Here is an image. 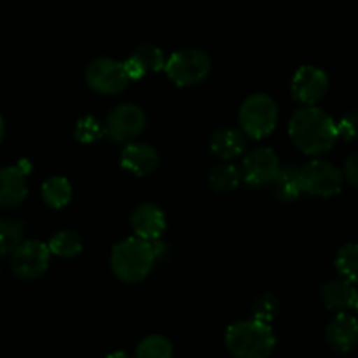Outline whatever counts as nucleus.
Returning a JSON list of instances; mask_svg holds the SVG:
<instances>
[{"instance_id": "f257e3e1", "label": "nucleus", "mask_w": 358, "mask_h": 358, "mask_svg": "<svg viewBox=\"0 0 358 358\" xmlns=\"http://www.w3.org/2000/svg\"><path fill=\"white\" fill-rule=\"evenodd\" d=\"M289 133L297 149L304 154L327 152L339 138L334 119L313 105H306L292 115Z\"/></svg>"}, {"instance_id": "f03ea898", "label": "nucleus", "mask_w": 358, "mask_h": 358, "mask_svg": "<svg viewBox=\"0 0 358 358\" xmlns=\"http://www.w3.org/2000/svg\"><path fill=\"white\" fill-rule=\"evenodd\" d=\"M163 245L157 240L128 238L112 248L110 266L114 275L126 283L142 282L152 269L154 262L163 254Z\"/></svg>"}, {"instance_id": "7ed1b4c3", "label": "nucleus", "mask_w": 358, "mask_h": 358, "mask_svg": "<svg viewBox=\"0 0 358 358\" xmlns=\"http://www.w3.org/2000/svg\"><path fill=\"white\" fill-rule=\"evenodd\" d=\"M226 346L236 358H268L275 350L276 338L269 324L252 318L227 329Z\"/></svg>"}, {"instance_id": "20e7f679", "label": "nucleus", "mask_w": 358, "mask_h": 358, "mask_svg": "<svg viewBox=\"0 0 358 358\" xmlns=\"http://www.w3.org/2000/svg\"><path fill=\"white\" fill-rule=\"evenodd\" d=\"M276 121H278V107L268 94H252L241 103L240 124L247 136L252 138L268 136L275 129Z\"/></svg>"}, {"instance_id": "39448f33", "label": "nucleus", "mask_w": 358, "mask_h": 358, "mask_svg": "<svg viewBox=\"0 0 358 358\" xmlns=\"http://www.w3.org/2000/svg\"><path fill=\"white\" fill-rule=\"evenodd\" d=\"M212 62L201 49L187 48L173 52L164 63L168 77L177 86H194L208 77Z\"/></svg>"}, {"instance_id": "423d86ee", "label": "nucleus", "mask_w": 358, "mask_h": 358, "mask_svg": "<svg viewBox=\"0 0 358 358\" xmlns=\"http://www.w3.org/2000/svg\"><path fill=\"white\" fill-rule=\"evenodd\" d=\"M303 192L311 196L329 198L341 191L343 175L332 163L324 159H317L308 163L299 170Z\"/></svg>"}, {"instance_id": "0eeeda50", "label": "nucleus", "mask_w": 358, "mask_h": 358, "mask_svg": "<svg viewBox=\"0 0 358 358\" xmlns=\"http://www.w3.org/2000/svg\"><path fill=\"white\" fill-rule=\"evenodd\" d=\"M145 114L138 105L122 103L108 114L105 131L114 142H129L145 128Z\"/></svg>"}, {"instance_id": "6e6552de", "label": "nucleus", "mask_w": 358, "mask_h": 358, "mask_svg": "<svg viewBox=\"0 0 358 358\" xmlns=\"http://www.w3.org/2000/svg\"><path fill=\"white\" fill-rule=\"evenodd\" d=\"M280 170V159L269 147H259L247 154L241 163V178L252 187H266L271 184Z\"/></svg>"}, {"instance_id": "1a4fd4ad", "label": "nucleus", "mask_w": 358, "mask_h": 358, "mask_svg": "<svg viewBox=\"0 0 358 358\" xmlns=\"http://www.w3.org/2000/svg\"><path fill=\"white\" fill-rule=\"evenodd\" d=\"M86 80L94 91L103 94L121 93L129 83L122 63L110 58H100L90 63L86 70Z\"/></svg>"}, {"instance_id": "9d476101", "label": "nucleus", "mask_w": 358, "mask_h": 358, "mask_svg": "<svg viewBox=\"0 0 358 358\" xmlns=\"http://www.w3.org/2000/svg\"><path fill=\"white\" fill-rule=\"evenodd\" d=\"M49 248L42 241H27L13 252V271L21 280H35L49 266Z\"/></svg>"}, {"instance_id": "9b49d317", "label": "nucleus", "mask_w": 358, "mask_h": 358, "mask_svg": "<svg viewBox=\"0 0 358 358\" xmlns=\"http://www.w3.org/2000/svg\"><path fill=\"white\" fill-rule=\"evenodd\" d=\"M329 77L317 66H301L292 79V94L304 105H315L327 94Z\"/></svg>"}, {"instance_id": "f8f14e48", "label": "nucleus", "mask_w": 358, "mask_h": 358, "mask_svg": "<svg viewBox=\"0 0 358 358\" xmlns=\"http://www.w3.org/2000/svg\"><path fill=\"white\" fill-rule=\"evenodd\" d=\"M325 339L327 345L334 350L336 353H350L355 348L358 341V324L357 318L348 313H339L325 331Z\"/></svg>"}, {"instance_id": "ddd939ff", "label": "nucleus", "mask_w": 358, "mask_h": 358, "mask_svg": "<svg viewBox=\"0 0 358 358\" xmlns=\"http://www.w3.org/2000/svg\"><path fill=\"white\" fill-rule=\"evenodd\" d=\"M164 63H166V59H164L163 51L159 48L143 44L135 49L131 58L122 63V69H124L129 80H138L147 72H159L161 69H164Z\"/></svg>"}, {"instance_id": "4468645a", "label": "nucleus", "mask_w": 358, "mask_h": 358, "mask_svg": "<svg viewBox=\"0 0 358 358\" xmlns=\"http://www.w3.org/2000/svg\"><path fill=\"white\" fill-rule=\"evenodd\" d=\"M28 194L27 170L23 166H7L0 170V206L13 208L24 201Z\"/></svg>"}, {"instance_id": "2eb2a0df", "label": "nucleus", "mask_w": 358, "mask_h": 358, "mask_svg": "<svg viewBox=\"0 0 358 358\" xmlns=\"http://www.w3.org/2000/svg\"><path fill=\"white\" fill-rule=\"evenodd\" d=\"M131 227L135 234L142 240H159L166 229V217L156 205H140L131 213Z\"/></svg>"}, {"instance_id": "dca6fc26", "label": "nucleus", "mask_w": 358, "mask_h": 358, "mask_svg": "<svg viewBox=\"0 0 358 358\" xmlns=\"http://www.w3.org/2000/svg\"><path fill=\"white\" fill-rule=\"evenodd\" d=\"M122 168H126L131 173L143 177V175L152 173L159 164V156H157L156 149L147 143H129L126 149L122 150L121 156Z\"/></svg>"}, {"instance_id": "f3484780", "label": "nucleus", "mask_w": 358, "mask_h": 358, "mask_svg": "<svg viewBox=\"0 0 358 358\" xmlns=\"http://www.w3.org/2000/svg\"><path fill=\"white\" fill-rule=\"evenodd\" d=\"M322 297L329 310L348 311L357 308V290L355 283L350 280H332L322 287Z\"/></svg>"}, {"instance_id": "a211bd4d", "label": "nucleus", "mask_w": 358, "mask_h": 358, "mask_svg": "<svg viewBox=\"0 0 358 358\" xmlns=\"http://www.w3.org/2000/svg\"><path fill=\"white\" fill-rule=\"evenodd\" d=\"M210 149L220 159H233L247 149V135L240 129L222 128L213 133L210 140Z\"/></svg>"}, {"instance_id": "6ab92c4d", "label": "nucleus", "mask_w": 358, "mask_h": 358, "mask_svg": "<svg viewBox=\"0 0 358 358\" xmlns=\"http://www.w3.org/2000/svg\"><path fill=\"white\" fill-rule=\"evenodd\" d=\"M273 194L282 201H292L303 194V184H301V173L297 168L285 166L280 168L276 177L273 178L271 184Z\"/></svg>"}, {"instance_id": "aec40b11", "label": "nucleus", "mask_w": 358, "mask_h": 358, "mask_svg": "<svg viewBox=\"0 0 358 358\" xmlns=\"http://www.w3.org/2000/svg\"><path fill=\"white\" fill-rule=\"evenodd\" d=\"M42 198L52 208H63L72 199V185L65 177H51L42 185Z\"/></svg>"}, {"instance_id": "412c9836", "label": "nucleus", "mask_w": 358, "mask_h": 358, "mask_svg": "<svg viewBox=\"0 0 358 358\" xmlns=\"http://www.w3.org/2000/svg\"><path fill=\"white\" fill-rule=\"evenodd\" d=\"M49 252H52L58 257H76L83 250V241H80L79 234L73 233V231H59L55 236L49 240L48 245Z\"/></svg>"}, {"instance_id": "4be33fe9", "label": "nucleus", "mask_w": 358, "mask_h": 358, "mask_svg": "<svg viewBox=\"0 0 358 358\" xmlns=\"http://www.w3.org/2000/svg\"><path fill=\"white\" fill-rule=\"evenodd\" d=\"M210 185L217 192H229L236 189L241 182V173L233 164H219L210 171Z\"/></svg>"}, {"instance_id": "5701e85b", "label": "nucleus", "mask_w": 358, "mask_h": 358, "mask_svg": "<svg viewBox=\"0 0 358 358\" xmlns=\"http://www.w3.org/2000/svg\"><path fill=\"white\" fill-rule=\"evenodd\" d=\"M135 358H173V346L163 336H147L136 346Z\"/></svg>"}, {"instance_id": "b1692460", "label": "nucleus", "mask_w": 358, "mask_h": 358, "mask_svg": "<svg viewBox=\"0 0 358 358\" xmlns=\"http://www.w3.org/2000/svg\"><path fill=\"white\" fill-rule=\"evenodd\" d=\"M24 226L14 220L0 219V255L13 254L23 240Z\"/></svg>"}, {"instance_id": "393cba45", "label": "nucleus", "mask_w": 358, "mask_h": 358, "mask_svg": "<svg viewBox=\"0 0 358 358\" xmlns=\"http://www.w3.org/2000/svg\"><path fill=\"white\" fill-rule=\"evenodd\" d=\"M336 268H338L339 275L343 278L350 280V282H357L358 273V247L355 243H350L339 250L338 257H336Z\"/></svg>"}, {"instance_id": "a878e982", "label": "nucleus", "mask_w": 358, "mask_h": 358, "mask_svg": "<svg viewBox=\"0 0 358 358\" xmlns=\"http://www.w3.org/2000/svg\"><path fill=\"white\" fill-rule=\"evenodd\" d=\"M105 128L101 126V122L96 117H83L76 126V138L83 143H93L96 140L101 138Z\"/></svg>"}, {"instance_id": "bb28decb", "label": "nucleus", "mask_w": 358, "mask_h": 358, "mask_svg": "<svg viewBox=\"0 0 358 358\" xmlns=\"http://www.w3.org/2000/svg\"><path fill=\"white\" fill-rule=\"evenodd\" d=\"M276 313H278V299L271 294H264V296L259 297L255 301L254 308H252V315H254V320L264 322L269 324L271 320H275Z\"/></svg>"}, {"instance_id": "cd10ccee", "label": "nucleus", "mask_w": 358, "mask_h": 358, "mask_svg": "<svg viewBox=\"0 0 358 358\" xmlns=\"http://www.w3.org/2000/svg\"><path fill=\"white\" fill-rule=\"evenodd\" d=\"M336 126H338L339 136H345L346 140H353L357 136V114L352 112V114L345 115Z\"/></svg>"}, {"instance_id": "c85d7f7f", "label": "nucleus", "mask_w": 358, "mask_h": 358, "mask_svg": "<svg viewBox=\"0 0 358 358\" xmlns=\"http://www.w3.org/2000/svg\"><path fill=\"white\" fill-rule=\"evenodd\" d=\"M345 177H346V180L353 185V187L358 184V156L357 154H352V156L348 157V161H346Z\"/></svg>"}, {"instance_id": "c756f323", "label": "nucleus", "mask_w": 358, "mask_h": 358, "mask_svg": "<svg viewBox=\"0 0 358 358\" xmlns=\"http://www.w3.org/2000/svg\"><path fill=\"white\" fill-rule=\"evenodd\" d=\"M107 358H129V357L126 355L124 352H114V353H110Z\"/></svg>"}, {"instance_id": "7c9ffc66", "label": "nucleus", "mask_w": 358, "mask_h": 358, "mask_svg": "<svg viewBox=\"0 0 358 358\" xmlns=\"http://www.w3.org/2000/svg\"><path fill=\"white\" fill-rule=\"evenodd\" d=\"M3 133H6V126H3L2 114H0V142H2V138H3Z\"/></svg>"}]
</instances>
